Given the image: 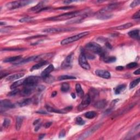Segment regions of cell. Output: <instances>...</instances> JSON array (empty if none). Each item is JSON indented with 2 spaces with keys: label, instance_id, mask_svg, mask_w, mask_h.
Segmentation results:
<instances>
[{
  "label": "cell",
  "instance_id": "b9f144b4",
  "mask_svg": "<svg viewBox=\"0 0 140 140\" xmlns=\"http://www.w3.org/2000/svg\"><path fill=\"white\" fill-rule=\"evenodd\" d=\"M19 92V90H17V89H14V90L13 91V92H9V93L8 94V95L9 96H14L16 95V94H18V92Z\"/></svg>",
  "mask_w": 140,
  "mask_h": 140
},
{
  "label": "cell",
  "instance_id": "8fae6325",
  "mask_svg": "<svg viewBox=\"0 0 140 140\" xmlns=\"http://www.w3.org/2000/svg\"><path fill=\"white\" fill-rule=\"evenodd\" d=\"M95 74L97 76L105 79H109L111 77L110 73L106 70H97L95 71Z\"/></svg>",
  "mask_w": 140,
  "mask_h": 140
},
{
  "label": "cell",
  "instance_id": "277c9868",
  "mask_svg": "<svg viewBox=\"0 0 140 140\" xmlns=\"http://www.w3.org/2000/svg\"><path fill=\"white\" fill-rule=\"evenodd\" d=\"M39 81V78L35 76H30L24 80L23 84L24 86L29 87L35 89Z\"/></svg>",
  "mask_w": 140,
  "mask_h": 140
},
{
  "label": "cell",
  "instance_id": "7a4b0ae2",
  "mask_svg": "<svg viewBox=\"0 0 140 140\" xmlns=\"http://www.w3.org/2000/svg\"><path fill=\"white\" fill-rule=\"evenodd\" d=\"M86 48L87 50H90V52H93L94 53L99 54L102 56H105V53H104L102 48L97 43L95 42L89 43L86 45Z\"/></svg>",
  "mask_w": 140,
  "mask_h": 140
},
{
  "label": "cell",
  "instance_id": "30bf717a",
  "mask_svg": "<svg viewBox=\"0 0 140 140\" xmlns=\"http://www.w3.org/2000/svg\"><path fill=\"white\" fill-rule=\"evenodd\" d=\"M15 107L14 105L11 102L8 100H2L1 101V111H2L3 109H8L13 108Z\"/></svg>",
  "mask_w": 140,
  "mask_h": 140
},
{
  "label": "cell",
  "instance_id": "ee69618b",
  "mask_svg": "<svg viewBox=\"0 0 140 140\" xmlns=\"http://www.w3.org/2000/svg\"><path fill=\"white\" fill-rule=\"evenodd\" d=\"M115 69H116L117 71H122V70L124 69V67H123V66H117V67H116Z\"/></svg>",
  "mask_w": 140,
  "mask_h": 140
},
{
  "label": "cell",
  "instance_id": "603a6c76",
  "mask_svg": "<svg viewBox=\"0 0 140 140\" xmlns=\"http://www.w3.org/2000/svg\"><path fill=\"white\" fill-rule=\"evenodd\" d=\"M126 88V86L125 84H121L118 86L115 89L114 92L115 94L118 95V94H120L121 92H123V91Z\"/></svg>",
  "mask_w": 140,
  "mask_h": 140
},
{
  "label": "cell",
  "instance_id": "2e32d148",
  "mask_svg": "<svg viewBox=\"0 0 140 140\" xmlns=\"http://www.w3.org/2000/svg\"><path fill=\"white\" fill-rule=\"evenodd\" d=\"M88 95L89 96L91 100L94 99L99 95V92L94 88H91L89 92Z\"/></svg>",
  "mask_w": 140,
  "mask_h": 140
},
{
  "label": "cell",
  "instance_id": "cb8c5ba5",
  "mask_svg": "<svg viewBox=\"0 0 140 140\" xmlns=\"http://www.w3.org/2000/svg\"><path fill=\"white\" fill-rule=\"evenodd\" d=\"M132 25H132V23H130V22H129V23L125 24H124V25L117 26V27H114V29L119 30L127 29H129V28L131 27Z\"/></svg>",
  "mask_w": 140,
  "mask_h": 140
},
{
  "label": "cell",
  "instance_id": "db71d44e",
  "mask_svg": "<svg viewBox=\"0 0 140 140\" xmlns=\"http://www.w3.org/2000/svg\"><path fill=\"white\" fill-rule=\"evenodd\" d=\"M39 119H37V120H35V122H34V123H33V125H35V124H37L38 123H39Z\"/></svg>",
  "mask_w": 140,
  "mask_h": 140
},
{
  "label": "cell",
  "instance_id": "1f68e13d",
  "mask_svg": "<svg viewBox=\"0 0 140 140\" xmlns=\"http://www.w3.org/2000/svg\"><path fill=\"white\" fill-rule=\"evenodd\" d=\"M70 89V86L67 83H62L61 86V90L62 92H67Z\"/></svg>",
  "mask_w": 140,
  "mask_h": 140
},
{
  "label": "cell",
  "instance_id": "ac0fdd59",
  "mask_svg": "<svg viewBox=\"0 0 140 140\" xmlns=\"http://www.w3.org/2000/svg\"><path fill=\"white\" fill-rule=\"evenodd\" d=\"M33 89H34L33 88L24 86L23 90H22V92H21V94H22V95L23 96L30 95V94L32 93V92H33Z\"/></svg>",
  "mask_w": 140,
  "mask_h": 140
},
{
  "label": "cell",
  "instance_id": "9c48e42d",
  "mask_svg": "<svg viewBox=\"0 0 140 140\" xmlns=\"http://www.w3.org/2000/svg\"><path fill=\"white\" fill-rule=\"evenodd\" d=\"M72 29H67V28H49V29L43 30V32L45 33H59L62 32L71 31Z\"/></svg>",
  "mask_w": 140,
  "mask_h": 140
},
{
  "label": "cell",
  "instance_id": "6da1fadb",
  "mask_svg": "<svg viewBox=\"0 0 140 140\" xmlns=\"http://www.w3.org/2000/svg\"><path fill=\"white\" fill-rule=\"evenodd\" d=\"M81 14V12L79 11H75V12H72L70 13H66L62 14L59 16L51 17V18H48L47 20H53V21H58V20H64L69 19L73 18H75L77 16H79Z\"/></svg>",
  "mask_w": 140,
  "mask_h": 140
},
{
  "label": "cell",
  "instance_id": "484cf974",
  "mask_svg": "<svg viewBox=\"0 0 140 140\" xmlns=\"http://www.w3.org/2000/svg\"><path fill=\"white\" fill-rule=\"evenodd\" d=\"M24 80L22 79V80H19L18 81H16V82L13 83V84L11 86V89H16L17 88V87L23 84V82H24Z\"/></svg>",
  "mask_w": 140,
  "mask_h": 140
},
{
  "label": "cell",
  "instance_id": "c3c4849f",
  "mask_svg": "<svg viewBox=\"0 0 140 140\" xmlns=\"http://www.w3.org/2000/svg\"><path fill=\"white\" fill-rule=\"evenodd\" d=\"M140 69H138L137 70H136V71L134 72V73L135 75H140Z\"/></svg>",
  "mask_w": 140,
  "mask_h": 140
},
{
  "label": "cell",
  "instance_id": "4fadbf2b",
  "mask_svg": "<svg viewBox=\"0 0 140 140\" xmlns=\"http://www.w3.org/2000/svg\"><path fill=\"white\" fill-rule=\"evenodd\" d=\"M38 58V56H31V57H30L29 58L26 59H24L22 61L16 62V63L14 64V65H23V64H25L26 63H28V62H31V61H35V60H37Z\"/></svg>",
  "mask_w": 140,
  "mask_h": 140
},
{
  "label": "cell",
  "instance_id": "681fc988",
  "mask_svg": "<svg viewBox=\"0 0 140 140\" xmlns=\"http://www.w3.org/2000/svg\"><path fill=\"white\" fill-rule=\"evenodd\" d=\"M56 95H57V92L55 91V92H52V97H54V96H55Z\"/></svg>",
  "mask_w": 140,
  "mask_h": 140
},
{
  "label": "cell",
  "instance_id": "5b68a950",
  "mask_svg": "<svg viewBox=\"0 0 140 140\" xmlns=\"http://www.w3.org/2000/svg\"><path fill=\"white\" fill-rule=\"evenodd\" d=\"M30 2L27 1H13L9 2L6 5V7L8 9H15L20 7L25 6L27 5Z\"/></svg>",
  "mask_w": 140,
  "mask_h": 140
},
{
  "label": "cell",
  "instance_id": "7bdbcfd3",
  "mask_svg": "<svg viewBox=\"0 0 140 140\" xmlns=\"http://www.w3.org/2000/svg\"><path fill=\"white\" fill-rule=\"evenodd\" d=\"M65 135V131L64 130H61L59 134V137H63Z\"/></svg>",
  "mask_w": 140,
  "mask_h": 140
},
{
  "label": "cell",
  "instance_id": "8992f818",
  "mask_svg": "<svg viewBox=\"0 0 140 140\" xmlns=\"http://www.w3.org/2000/svg\"><path fill=\"white\" fill-rule=\"evenodd\" d=\"M78 62L80 66L83 69L86 70H89L90 69V66L89 64L87 61L86 58L84 54L83 53H81L80 55L78 58Z\"/></svg>",
  "mask_w": 140,
  "mask_h": 140
},
{
  "label": "cell",
  "instance_id": "9a60e30c",
  "mask_svg": "<svg viewBox=\"0 0 140 140\" xmlns=\"http://www.w3.org/2000/svg\"><path fill=\"white\" fill-rule=\"evenodd\" d=\"M140 31L139 30H134L132 31L129 32L128 35L130 37L133 38L135 39H139L140 38Z\"/></svg>",
  "mask_w": 140,
  "mask_h": 140
},
{
  "label": "cell",
  "instance_id": "ba28073f",
  "mask_svg": "<svg viewBox=\"0 0 140 140\" xmlns=\"http://www.w3.org/2000/svg\"><path fill=\"white\" fill-rule=\"evenodd\" d=\"M91 101L92 100L89 97V96L88 95H86L84 97H83V100L82 101V102L81 103L80 105L78 106V110L81 111L82 109H84V108H86V107H88L89 105H90V103L91 102Z\"/></svg>",
  "mask_w": 140,
  "mask_h": 140
},
{
  "label": "cell",
  "instance_id": "f5cc1de1",
  "mask_svg": "<svg viewBox=\"0 0 140 140\" xmlns=\"http://www.w3.org/2000/svg\"><path fill=\"white\" fill-rule=\"evenodd\" d=\"M44 136H45V134H42V135H39V139H42L44 137Z\"/></svg>",
  "mask_w": 140,
  "mask_h": 140
},
{
  "label": "cell",
  "instance_id": "44dd1931",
  "mask_svg": "<svg viewBox=\"0 0 140 140\" xmlns=\"http://www.w3.org/2000/svg\"><path fill=\"white\" fill-rule=\"evenodd\" d=\"M23 117H18L16 118V130H19L21 128L23 122Z\"/></svg>",
  "mask_w": 140,
  "mask_h": 140
},
{
  "label": "cell",
  "instance_id": "ab89813d",
  "mask_svg": "<svg viewBox=\"0 0 140 140\" xmlns=\"http://www.w3.org/2000/svg\"><path fill=\"white\" fill-rule=\"evenodd\" d=\"M73 8H74V7L73 6H66V7H60V8H58L56 9H58V10L59 9H60V10H68V9H70Z\"/></svg>",
  "mask_w": 140,
  "mask_h": 140
},
{
  "label": "cell",
  "instance_id": "f546056e",
  "mask_svg": "<svg viewBox=\"0 0 140 140\" xmlns=\"http://www.w3.org/2000/svg\"><path fill=\"white\" fill-rule=\"evenodd\" d=\"M31 102H32L31 99H26L19 103V106L20 107H24V106H25L29 105V104L31 103Z\"/></svg>",
  "mask_w": 140,
  "mask_h": 140
},
{
  "label": "cell",
  "instance_id": "f907efd6",
  "mask_svg": "<svg viewBox=\"0 0 140 140\" xmlns=\"http://www.w3.org/2000/svg\"><path fill=\"white\" fill-rule=\"evenodd\" d=\"M41 124H40V125H38V126H37L36 127V128H35V130L36 131H38V129L39 128H41Z\"/></svg>",
  "mask_w": 140,
  "mask_h": 140
},
{
  "label": "cell",
  "instance_id": "5bb4252c",
  "mask_svg": "<svg viewBox=\"0 0 140 140\" xmlns=\"http://www.w3.org/2000/svg\"><path fill=\"white\" fill-rule=\"evenodd\" d=\"M48 64V61H46V60H43V61H41L38 63L36 64V65H33L32 67H31V69H30V71H33L34 70H36L38 69H41V67H42L43 66Z\"/></svg>",
  "mask_w": 140,
  "mask_h": 140
},
{
  "label": "cell",
  "instance_id": "4316f807",
  "mask_svg": "<svg viewBox=\"0 0 140 140\" xmlns=\"http://www.w3.org/2000/svg\"><path fill=\"white\" fill-rule=\"evenodd\" d=\"M84 116L86 117V118L88 119H93L96 116V113L94 111H89L85 113Z\"/></svg>",
  "mask_w": 140,
  "mask_h": 140
},
{
  "label": "cell",
  "instance_id": "e575fe53",
  "mask_svg": "<svg viewBox=\"0 0 140 140\" xmlns=\"http://www.w3.org/2000/svg\"><path fill=\"white\" fill-rule=\"evenodd\" d=\"M11 124V120L8 118H5L3 121V126L5 128H7Z\"/></svg>",
  "mask_w": 140,
  "mask_h": 140
},
{
  "label": "cell",
  "instance_id": "ffe728a7",
  "mask_svg": "<svg viewBox=\"0 0 140 140\" xmlns=\"http://www.w3.org/2000/svg\"><path fill=\"white\" fill-rule=\"evenodd\" d=\"M75 90L78 95L81 98H83L84 97V92L82 88V86L79 84H77L75 85Z\"/></svg>",
  "mask_w": 140,
  "mask_h": 140
},
{
  "label": "cell",
  "instance_id": "4dcf8cb0",
  "mask_svg": "<svg viewBox=\"0 0 140 140\" xmlns=\"http://www.w3.org/2000/svg\"><path fill=\"white\" fill-rule=\"evenodd\" d=\"M112 16V15L111 14H108L107 13H102V14H100V16H97V18L99 19L105 20L110 19Z\"/></svg>",
  "mask_w": 140,
  "mask_h": 140
},
{
  "label": "cell",
  "instance_id": "f1b7e54d",
  "mask_svg": "<svg viewBox=\"0 0 140 140\" xmlns=\"http://www.w3.org/2000/svg\"><path fill=\"white\" fill-rule=\"evenodd\" d=\"M76 79L75 77L72 76V75H60L58 79L59 81H63V80H68V79Z\"/></svg>",
  "mask_w": 140,
  "mask_h": 140
},
{
  "label": "cell",
  "instance_id": "74e56055",
  "mask_svg": "<svg viewBox=\"0 0 140 140\" xmlns=\"http://www.w3.org/2000/svg\"><path fill=\"white\" fill-rule=\"evenodd\" d=\"M140 3V0H135V1H134L132 2L130 4V7L131 8H134L137 5H139Z\"/></svg>",
  "mask_w": 140,
  "mask_h": 140
},
{
  "label": "cell",
  "instance_id": "d6a6232c",
  "mask_svg": "<svg viewBox=\"0 0 140 140\" xmlns=\"http://www.w3.org/2000/svg\"><path fill=\"white\" fill-rule=\"evenodd\" d=\"M140 78H139L137 79H135V80H134L130 83V89H131L134 88V87H135L136 86H137L138 84H139V83H140Z\"/></svg>",
  "mask_w": 140,
  "mask_h": 140
},
{
  "label": "cell",
  "instance_id": "60d3db41",
  "mask_svg": "<svg viewBox=\"0 0 140 140\" xmlns=\"http://www.w3.org/2000/svg\"><path fill=\"white\" fill-rule=\"evenodd\" d=\"M140 18V11H139L138 12L135 13L132 16V18L133 19H139Z\"/></svg>",
  "mask_w": 140,
  "mask_h": 140
},
{
  "label": "cell",
  "instance_id": "f35d334b",
  "mask_svg": "<svg viewBox=\"0 0 140 140\" xmlns=\"http://www.w3.org/2000/svg\"><path fill=\"white\" fill-rule=\"evenodd\" d=\"M24 49L23 48H5L3 49L2 50L5 51H20L23 50Z\"/></svg>",
  "mask_w": 140,
  "mask_h": 140
},
{
  "label": "cell",
  "instance_id": "e0dca14e",
  "mask_svg": "<svg viewBox=\"0 0 140 140\" xmlns=\"http://www.w3.org/2000/svg\"><path fill=\"white\" fill-rule=\"evenodd\" d=\"M24 75V73H16V74L9 75L8 78H7V80L9 81L16 80V79L22 78V77H23Z\"/></svg>",
  "mask_w": 140,
  "mask_h": 140
},
{
  "label": "cell",
  "instance_id": "52a82bcc",
  "mask_svg": "<svg viewBox=\"0 0 140 140\" xmlns=\"http://www.w3.org/2000/svg\"><path fill=\"white\" fill-rule=\"evenodd\" d=\"M72 61H73V53H71L68 55L65 60L61 64V67L62 69H67L71 68L72 66Z\"/></svg>",
  "mask_w": 140,
  "mask_h": 140
},
{
  "label": "cell",
  "instance_id": "d590c367",
  "mask_svg": "<svg viewBox=\"0 0 140 140\" xmlns=\"http://www.w3.org/2000/svg\"><path fill=\"white\" fill-rule=\"evenodd\" d=\"M33 19V18L32 17H25V18H22L19 20L20 22H29Z\"/></svg>",
  "mask_w": 140,
  "mask_h": 140
},
{
  "label": "cell",
  "instance_id": "11a10c76",
  "mask_svg": "<svg viewBox=\"0 0 140 140\" xmlns=\"http://www.w3.org/2000/svg\"><path fill=\"white\" fill-rule=\"evenodd\" d=\"M71 96H72V97L73 99H75V93H72Z\"/></svg>",
  "mask_w": 140,
  "mask_h": 140
},
{
  "label": "cell",
  "instance_id": "d4e9b609",
  "mask_svg": "<svg viewBox=\"0 0 140 140\" xmlns=\"http://www.w3.org/2000/svg\"><path fill=\"white\" fill-rule=\"evenodd\" d=\"M22 58V56H12V57H9L5 58L3 60L4 62H11L13 61H16V60H19Z\"/></svg>",
  "mask_w": 140,
  "mask_h": 140
},
{
  "label": "cell",
  "instance_id": "7402d4cb",
  "mask_svg": "<svg viewBox=\"0 0 140 140\" xmlns=\"http://www.w3.org/2000/svg\"><path fill=\"white\" fill-rule=\"evenodd\" d=\"M43 3L42 2H39L36 5L32 7L30 10L31 11H34V12H36L37 13H39L41 9L43 8Z\"/></svg>",
  "mask_w": 140,
  "mask_h": 140
},
{
  "label": "cell",
  "instance_id": "bcb514c9",
  "mask_svg": "<svg viewBox=\"0 0 140 140\" xmlns=\"http://www.w3.org/2000/svg\"><path fill=\"white\" fill-rule=\"evenodd\" d=\"M106 47L108 49H112V46L110 43L107 42L106 43Z\"/></svg>",
  "mask_w": 140,
  "mask_h": 140
},
{
  "label": "cell",
  "instance_id": "3957f363",
  "mask_svg": "<svg viewBox=\"0 0 140 140\" xmlns=\"http://www.w3.org/2000/svg\"><path fill=\"white\" fill-rule=\"evenodd\" d=\"M89 32H83L79 33L78 35H76L75 36H73L64 39L60 43H61V45H66L70 44V43H72L73 42H75L79 40V39L82 38L86 36L89 35Z\"/></svg>",
  "mask_w": 140,
  "mask_h": 140
},
{
  "label": "cell",
  "instance_id": "83f0119b",
  "mask_svg": "<svg viewBox=\"0 0 140 140\" xmlns=\"http://www.w3.org/2000/svg\"><path fill=\"white\" fill-rule=\"evenodd\" d=\"M104 59V61L106 63H112L116 61V58L114 56H106Z\"/></svg>",
  "mask_w": 140,
  "mask_h": 140
},
{
  "label": "cell",
  "instance_id": "816d5d0a",
  "mask_svg": "<svg viewBox=\"0 0 140 140\" xmlns=\"http://www.w3.org/2000/svg\"><path fill=\"white\" fill-rule=\"evenodd\" d=\"M73 1H65L64 2V3H66V4H69V3H71V2H73Z\"/></svg>",
  "mask_w": 140,
  "mask_h": 140
},
{
  "label": "cell",
  "instance_id": "9f6ffc18",
  "mask_svg": "<svg viewBox=\"0 0 140 140\" xmlns=\"http://www.w3.org/2000/svg\"><path fill=\"white\" fill-rule=\"evenodd\" d=\"M0 24H1V25L2 26V25H5V22H4V23H3V22H0Z\"/></svg>",
  "mask_w": 140,
  "mask_h": 140
},
{
  "label": "cell",
  "instance_id": "8d00e7d4",
  "mask_svg": "<svg viewBox=\"0 0 140 140\" xmlns=\"http://www.w3.org/2000/svg\"><path fill=\"white\" fill-rule=\"evenodd\" d=\"M138 66V64L136 63V62H131V63L128 64L127 65H126V67L128 69H133V68L136 67Z\"/></svg>",
  "mask_w": 140,
  "mask_h": 140
},
{
  "label": "cell",
  "instance_id": "836d02e7",
  "mask_svg": "<svg viewBox=\"0 0 140 140\" xmlns=\"http://www.w3.org/2000/svg\"><path fill=\"white\" fill-rule=\"evenodd\" d=\"M75 122L79 125H84L85 124V122L81 117H77L76 119H75Z\"/></svg>",
  "mask_w": 140,
  "mask_h": 140
},
{
  "label": "cell",
  "instance_id": "7c38bea8",
  "mask_svg": "<svg viewBox=\"0 0 140 140\" xmlns=\"http://www.w3.org/2000/svg\"><path fill=\"white\" fill-rule=\"evenodd\" d=\"M54 69V67L53 65H49L48 67H47L46 69H44V71H43L41 73V76L43 79H44L49 75L50 73L52 72L53 71Z\"/></svg>",
  "mask_w": 140,
  "mask_h": 140
},
{
  "label": "cell",
  "instance_id": "f6af8a7d",
  "mask_svg": "<svg viewBox=\"0 0 140 140\" xmlns=\"http://www.w3.org/2000/svg\"><path fill=\"white\" fill-rule=\"evenodd\" d=\"M52 122H47V123L45 124V127L46 128H49L51 126V125H52Z\"/></svg>",
  "mask_w": 140,
  "mask_h": 140
},
{
  "label": "cell",
  "instance_id": "7dc6e473",
  "mask_svg": "<svg viewBox=\"0 0 140 140\" xmlns=\"http://www.w3.org/2000/svg\"><path fill=\"white\" fill-rule=\"evenodd\" d=\"M37 113H39V114H47V113L45 112V111H37Z\"/></svg>",
  "mask_w": 140,
  "mask_h": 140
},
{
  "label": "cell",
  "instance_id": "d6986e66",
  "mask_svg": "<svg viewBox=\"0 0 140 140\" xmlns=\"http://www.w3.org/2000/svg\"><path fill=\"white\" fill-rule=\"evenodd\" d=\"M107 105V101L106 100H101L96 102L95 104V107L98 109H102L105 107Z\"/></svg>",
  "mask_w": 140,
  "mask_h": 140
}]
</instances>
